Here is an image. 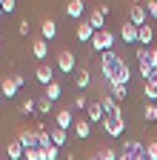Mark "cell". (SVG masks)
<instances>
[{
    "instance_id": "obj_1",
    "label": "cell",
    "mask_w": 157,
    "mask_h": 160,
    "mask_svg": "<svg viewBox=\"0 0 157 160\" xmlns=\"http://www.w3.org/2000/svg\"><path fill=\"white\" fill-rule=\"evenodd\" d=\"M129 80H131V69H129L126 60L120 57V60H117V66H114L111 80H106V86H109V83H114V86H129Z\"/></svg>"
},
{
    "instance_id": "obj_2",
    "label": "cell",
    "mask_w": 157,
    "mask_h": 160,
    "mask_svg": "<svg viewBox=\"0 0 157 160\" xmlns=\"http://www.w3.org/2000/svg\"><path fill=\"white\" fill-rule=\"evenodd\" d=\"M114 32H109V29H103V32H97L94 34V40H91V49L94 52H111L114 49Z\"/></svg>"
},
{
    "instance_id": "obj_3",
    "label": "cell",
    "mask_w": 157,
    "mask_h": 160,
    "mask_svg": "<svg viewBox=\"0 0 157 160\" xmlns=\"http://www.w3.org/2000/svg\"><path fill=\"white\" fill-rule=\"evenodd\" d=\"M146 20H149V12H146V6H143V3H134V6L129 9V23H134L137 29L146 26Z\"/></svg>"
},
{
    "instance_id": "obj_4",
    "label": "cell",
    "mask_w": 157,
    "mask_h": 160,
    "mask_svg": "<svg viewBox=\"0 0 157 160\" xmlns=\"http://www.w3.org/2000/svg\"><path fill=\"white\" fill-rule=\"evenodd\" d=\"M103 132H106L109 137H120V134L126 132V120H117V117H106V120H103Z\"/></svg>"
},
{
    "instance_id": "obj_5",
    "label": "cell",
    "mask_w": 157,
    "mask_h": 160,
    "mask_svg": "<svg viewBox=\"0 0 157 160\" xmlns=\"http://www.w3.org/2000/svg\"><path fill=\"white\" fill-rule=\"evenodd\" d=\"M74 66H77L74 52H60L57 54V69H60L63 74H74Z\"/></svg>"
},
{
    "instance_id": "obj_6",
    "label": "cell",
    "mask_w": 157,
    "mask_h": 160,
    "mask_svg": "<svg viewBox=\"0 0 157 160\" xmlns=\"http://www.w3.org/2000/svg\"><path fill=\"white\" fill-rule=\"evenodd\" d=\"M54 123H57V129H63V132H69V129H74V123H77V117L71 114V109H60V112H57V117H54Z\"/></svg>"
},
{
    "instance_id": "obj_7",
    "label": "cell",
    "mask_w": 157,
    "mask_h": 160,
    "mask_svg": "<svg viewBox=\"0 0 157 160\" xmlns=\"http://www.w3.org/2000/svg\"><path fill=\"white\" fill-rule=\"evenodd\" d=\"M120 37H123V43H137V40H140V29L126 20V23L120 26Z\"/></svg>"
},
{
    "instance_id": "obj_8",
    "label": "cell",
    "mask_w": 157,
    "mask_h": 160,
    "mask_svg": "<svg viewBox=\"0 0 157 160\" xmlns=\"http://www.w3.org/2000/svg\"><path fill=\"white\" fill-rule=\"evenodd\" d=\"M17 143H20L23 149H34V146H37V134H34V129H20V132H17Z\"/></svg>"
},
{
    "instance_id": "obj_9",
    "label": "cell",
    "mask_w": 157,
    "mask_h": 160,
    "mask_svg": "<svg viewBox=\"0 0 157 160\" xmlns=\"http://www.w3.org/2000/svg\"><path fill=\"white\" fill-rule=\"evenodd\" d=\"M86 114H89V123H103V120H106V112H103V106L97 103V100H91V103H89Z\"/></svg>"
},
{
    "instance_id": "obj_10",
    "label": "cell",
    "mask_w": 157,
    "mask_h": 160,
    "mask_svg": "<svg viewBox=\"0 0 157 160\" xmlns=\"http://www.w3.org/2000/svg\"><path fill=\"white\" fill-rule=\"evenodd\" d=\"M94 26L89 23V20H83V23L80 26H77V40H80V43H91V40H94Z\"/></svg>"
},
{
    "instance_id": "obj_11",
    "label": "cell",
    "mask_w": 157,
    "mask_h": 160,
    "mask_svg": "<svg viewBox=\"0 0 157 160\" xmlns=\"http://www.w3.org/2000/svg\"><path fill=\"white\" fill-rule=\"evenodd\" d=\"M6 154H9V160H20V157H26V149L17 143V140H9L6 143Z\"/></svg>"
},
{
    "instance_id": "obj_12",
    "label": "cell",
    "mask_w": 157,
    "mask_h": 160,
    "mask_svg": "<svg viewBox=\"0 0 157 160\" xmlns=\"http://www.w3.org/2000/svg\"><path fill=\"white\" fill-rule=\"evenodd\" d=\"M151 40H154V29L146 23V26H140V40H137V43H140V49H151Z\"/></svg>"
},
{
    "instance_id": "obj_13",
    "label": "cell",
    "mask_w": 157,
    "mask_h": 160,
    "mask_svg": "<svg viewBox=\"0 0 157 160\" xmlns=\"http://www.w3.org/2000/svg\"><path fill=\"white\" fill-rule=\"evenodd\" d=\"M0 92H3L6 100L14 97V94H17V83H14V77H3V80H0Z\"/></svg>"
},
{
    "instance_id": "obj_14",
    "label": "cell",
    "mask_w": 157,
    "mask_h": 160,
    "mask_svg": "<svg viewBox=\"0 0 157 160\" xmlns=\"http://www.w3.org/2000/svg\"><path fill=\"white\" fill-rule=\"evenodd\" d=\"M89 83H91V72H89V69H77L74 86H77V89H89Z\"/></svg>"
},
{
    "instance_id": "obj_15",
    "label": "cell",
    "mask_w": 157,
    "mask_h": 160,
    "mask_svg": "<svg viewBox=\"0 0 157 160\" xmlns=\"http://www.w3.org/2000/svg\"><path fill=\"white\" fill-rule=\"evenodd\" d=\"M32 54H34L37 60H43V57L49 54V43H46V40H43V37H37V40H34V43H32Z\"/></svg>"
},
{
    "instance_id": "obj_16",
    "label": "cell",
    "mask_w": 157,
    "mask_h": 160,
    "mask_svg": "<svg viewBox=\"0 0 157 160\" xmlns=\"http://www.w3.org/2000/svg\"><path fill=\"white\" fill-rule=\"evenodd\" d=\"M89 23L94 26V32H103V26H106V14H103L100 9H94V12L89 14Z\"/></svg>"
},
{
    "instance_id": "obj_17",
    "label": "cell",
    "mask_w": 157,
    "mask_h": 160,
    "mask_svg": "<svg viewBox=\"0 0 157 160\" xmlns=\"http://www.w3.org/2000/svg\"><path fill=\"white\" fill-rule=\"evenodd\" d=\"M34 134H37V149H49V146H52V134H49L43 126H37Z\"/></svg>"
},
{
    "instance_id": "obj_18",
    "label": "cell",
    "mask_w": 157,
    "mask_h": 160,
    "mask_svg": "<svg viewBox=\"0 0 157 160\" xmlns=\"http://www.w3.org/2000/svg\"><path fill=\"white\" fill-rule=\"evenodd\" d=\"M40 32H43V40H54V37H57V23H54L52 17H46V20H43V29H40Z\"/></svg>"
},
{
    "instance_id": "obj_19",
    "label": "cell",
    "mask_w": 157,
    "mask_h": 160,
    "mask_svg": "<svg viewBox=\"0 0 157 160\" xmlns=\"http://www.w3.org/2000/svg\"><path fill=\"white\" fill-rule=\"evenodd\" d=\"M83 6H86L83 0H69V3H66V14H69L71 20H74V17H80V14H83Z\"/></svg>"
},
{
    "instance_id": "obj_20",
    "label": "cell",
    "mask_w": 157,
    "mask_h": 160,
    "mask_svg": "<svg viewBox=\"0 0 157 160\" xmlns=\"http://www.w3.org/2000/svg\"><path fill=\"white\" fill-rule=\"evenodd\" d=\"M74 134L80 137V140H86V137L91 134V123H89V117H86V120H77V123H74Z\"/></svg>"
},
{
    "instance_id": "obj_21",
    "label": "cell",
    "mask_w": 157,
    "mask_h": 160,
    "mask_svg": "<svg viewBox=\"0 0 157 160\" xmlns=\"http://www.w3.org/2000/svg\"><path fill=\"white\" fill-rule=\"evenodd\" d=\"M60 94H63V86H60V83L54 80L52 86H46V94H43V97L49 100V103H54V100H60Z\"/></svg>"
},
{
    "instance_id": "obj_22",
    "label": "cell",
    "mask_w": 157,
    "mask_h": 160,
    "mask_svg": "<svg viewBox=\"0 0 157 160\" xmlns=\"http://www.w3.org/2000/svg\"><path fill=\"white\" fill-rule=\"evenodd\" d=\"M34 77H37V83H43V86H52L54 83V80H52V66H40Z\"/></svg>"
},
{
    "instance_id": "obj_23",
    "label": "cell",
    "mask_w": 157,
    "mask_h": 160,
    "mask_svg": "<svg viewBox=\"0 0 157 160\" xmlns=\"http://www.w3.org/2000/svg\"><path fill=\"white\" fill-rule=\"evenodd\" d=\"M49 134H52V146H57V149H60V146L66 143V132H63V129H57V126H54Z\"/></svg>"
},
{
    "instance_id": "obj_24",
    "label": "cell",
    "mask_w": 157,
    "mask_h": 160,
    "mask_svg": "<svg viewBox=\"0 0 157 160\" xmlns=\"http://www.w3.org/2000/svg\"><path fill=\"white\" fill-rule=\"evenodd\" d=\"M109 92H111L114 100H123V97L129 94V86H114V83H109Z\"/></svg>"
},
{
    "instance_id": "obj_25",
    "label": "cell",
    "mask_w": 157,
    "mask_h": 160,
    "mask_svg": "<svg viewBox=\"0 0 157 160\" xmlns=\"http://www.w3.org/2000/svg\"><path fill=\"white\" fill-rule=\"evenodd\" d=\"M143 97H149L151 103H154V100H157V86L154 83H143Z\"/></svg>"
},
{
    "instance_id": "obj_26",
    "label": "cell",
    "mask_w": 157,
    "mask_h": 160,
    "mask_svg": "<svg viewBox=\"0 0 157 160\" xmlns=\"http://www.w3.org/2000/svg\"><path fill=\"white\" fill-rule=\"evenodd\" d=\"M20 112H23V114H34V112H37V100H32V97H29V100H23Z\"/></svg>"
},
{
    "instance_id": "obj_27",
    "label": "cell",
    "mask_w": 157,
    "mask_h": 160,
    "mask_svg": "<svg viewBox=\"0 0 157 160\" xmlns=\"http://www.w3.org/2000/svg\"><path fill=\"white\" fill-rule=\"evenodd\" d=\"M143 117H146V120H157V106H154V103H146V106H143Z\"/></svg>"
},
{
    "instance_id": "obj_28",
    "label": "cell",
    "mask_w": 157,
    "mask_h": 160,
    "mask_svg": "<svg viewBox=\"0 0 157 160\" xmlns=\"http://www.w3.org/2000/svg\"><path fill=\"white\" fill-rule=\"evenodd\" d=\"M57 157H60V149H57V146L43 149V160H57Z\"/></svg>"
},
{
    "instance_id": "obj_29",
    "label": "cell",
    "mask_w": 157,
    "mask_h": 160,
    "mask_svg": "<svg viewBox=\"0 0 157 160\" xmlns=\"http://www.w3.org/2000/svg\"><path fill=\"white\" fill-rule=\"evenodd\" d=\"M26 160H43V149H26Z\"/></svg>"
},
{
    "instance_id": "obj_30",
    "label": "cell",
    "mask_w": 157,
    "mask_h": 160,
    "mask_svg": "<svg viewBox=\"0 0 157 160\" xmlns=\"http://www.w3.org/2000/svg\"><path fill=\"white\" fill-rule=\"evenodd\" d=\"M37 112H40V114H49V112H52V103H49L46 97H40V100H37Z\"/></svg>"
},
{
    "instance_id": "obj_31",
    "label": "cell",
    "mask_w": 157,
    "mask_h": 160,
    "mask_svg": "<svg viewBox=\"0 0 157 160\" xmlns=\"http://www.w3.org/2000/svg\"><path fill=\"white\" fill-rule=\"evenodd\" d=\"M97 157H100V160H117V157H120V154H117L114 149H103L100 154H97Z\"/></svg>"
},
{
    "instance_id": "obj_32",
    "label": "cell",
    "mask_w": 157,
    "mask_h": 160,
    "mask_svg": "<svg viewBox=\"0 0 157 160\" xmlns=\"http://www.w3.org/2000/svg\"><path fill=\"white\" fill-rule=\"evenodd\" d=\"M143 152H146V157H149V160H157V143H146V149H143Z\"/></svg>"
},
{
    "instance_id": "obj_33",
    "label": "cell",
    "mask_w": 157,
    "mask_h": 160,
    "mask_svg": "<svg viewBox=\"0 0 157 160\" xmlns=\"http://www.w3.org/2000/svg\"><path fill=\"white\" fill-rule=\"evenodd\" d=\"M143 6H146L149 17H157V0H149V3H143Z\"/></svg>"
},
{
    "instance_id": "obj_34",
    "label": "cell",
    "mask_w": 157,
    "mask_h": 160,
    "mask_svg": "<svg viewBox=\"0 0 157 160\" xmlns=\"http://www.w3.org/2000/svg\"><path fill=\"white\" fill-rule=\"evenodd\" d=\"M0 3H3V14H9V12H14V9H17L14 0H0Z\"/></svg>"
},
{
    "instance_id": "obj_35",
    "label": "cell",
    "mask_w": 157,
    "mask_h": 160,
    "mask_svg": "<svg viewBox=\"0 0 157 160\" xmlns=\"http://www.w3.org/2000/svg\"><path fill=\"white\" fill-rule=\"evenodd\" d=\"M29 29H32V26H29V20H20V23H17V32H20L23 37H29Z\"/></svg>"
},
{
    "instance_id": "obj_36",
    "label": "cell",
    "mask_w": 157,
    "mask_h": 160,
    "mask_svg": "<svg viewBox=\"0 0 157 160\" xmlns=\"http://www.w3.org/2000/svg\"><path fill=\"white\" fill-rule=\"evenodd\" d=\"M74 109H89V100L86 97H74Z\"/></svg>"
},
{
    "instance_id": "obj_37",
    "label": "cell",
    "mask_w": 157,
    "mask_h": 160,
    "mask_svg": "<svg viewBox=\"0 0 157 160\" xmlns=\"http://www.w3.org/2000/svg\"><path fill=\"white\" fill-rule=\"evenodd\" d=\"M12 77H14V83H17V89H20V86L26 83V77H23V74H12Z\"/></svg>"
},
{
    "instance_id": "obj_38",
    "label": "cell",
    "mask_w": 157,
    "mask_h": 160,
    "mask_svg": "<svg viewBox=\"0 0 157 160\" xmlns=\"http://www.w3.org/2000/svg\"><path fill=\"white\" fill-rule=\"evenodd\" d=\"M134 160H149V157H146V152H140V154H134Z\"/></svg>"
},
{
    "instance_id": "obj_39",
    "label": "cell",
    "mask_w": 157,
    "mask_h": 160,
    "mask_svg": "<svg viewBox=\"0 0 157 160\" xmlns=\"http://www.w3.org/2000/svg\"><path fill=\"white\" fill-rule=\"evenodd\" d=\"M117 160H134L131 154H120V157H117Z\"/></svg>"
},
{
    "instance_id": "obj_40",
    "label": "cell",
    "mask_w": 157,
    "mask_h": 160,
    "mask_svg": "<svg viewBox=\"0 0 157 160\" xmlns=\"http://www.w3.org/2000/svg\"><path fill=\"white\" fill-rule=\"evenodd\" d=\"M0 17H3V3H0Z\"/></svg>"
}]
</instances>
